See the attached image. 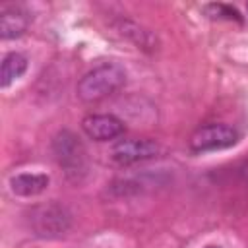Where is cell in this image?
I'll list each match as a JSON object with an SVG mask.
<instances>
[{"instance_id":"cell-4","label":"cell","mask_w":248,"mask_h":248,"mask_svg":"<svg viewBox=\"0 0 248 248\" xmlns=\"http://www.w3.org/2000/svg\"><path fill=\"white\" fill-rule=\"evenodd\" d=\"M161 151L159 143L155 140H149V138H134V140H120L116 141L110 151H108V157L114 165H120V167H126V165H134V163H140V161H147V159H153L157 157Z\"/></svg>"},{"instance_id":"cell-5","label":"cell","mask_w":248,"mask_h":248,"mask_svg":"<svg viewBox=\"0 0 248 248\" xmlns=\"http://www.w3.org/2000/svg\"><path fill=\"white\" fill-rule=\"evenodd\" d=\"M52 149L58 165L66 170L68 176H78V172H85V149L72 132H60L52 143Z\"/></svg>"},{"instance_id":"cell-11","label":"cell","mask_w":248,"mask_h":248,"mask_svg":"<svg viewBox=\"0 0 248 248\" xmlns=\"http://www.w3.org/2000/svg\"><path fill=\"white\" fill-rule=\"evenodd\" d=\"M205 248H219V246H205Z\"/></svg>"},{"instance_id":"cell-2","label":"cell","mask_w":248,"mask_h":248,"mask_svg":"<svg viewBox=\"0 0 248 248\" xmlns=\"http://www.w3.org/2000/svg\"><path fill=\"white\" fill-rule=\"evenodd\" d=\"M29 221H31L35 234L41 238H58V236L66 234V231L70 229V223H72L66 207H62L58 203L35 207L31 211Z\"/></svg>"},{"instance_id":"cell-6","label":"cell","mask_w":248,"mask_h":248,"mask_svg":"<svg viewBox=\"0 0 248 248\" xmlns=\"http://www.w3.org/2000/svg\"><path fill=\"white\" fill-rule=\"evenodd\" d=\"M81 130L95 141H108L124 134V124L114 114H89L81 120Z\"/></svg>"},{"instance_id":"cell-7","label":"cell","mask_w":248,"mask_h":248,"mask_svg":"<svg viewBox=\"0 0 248 248\" xmlns=\"http://www.w3.org/2000/svg\"><path fill=\"white\" fill-rule=\"evenodd\" d=\"M29 27V14L19 6H4L0 10V35L2 39L21 37Z\"/></svg>"},{"instance_id":"cell-8","label":"cell","mask_w":248,"mask_h":248,"mask_svg":"<svg viewBox=\"0 0 248 248\" xmlns=\"http://www.w3.org/2000/svg\"><path fill=\"white\" fill-rule=\"evenodd\" d=\"M10 186H12V192H14V194L23 196V198H31V196H37V194H41V192L46 190V186H48V176H46V174L21 172V174H16V176L10 180Z\"/></svg>"},{"instance_id":"cell-10","label":"cell","mask_w":248,"mask_h":248,"mask_svg":"<svg viewBox=\"0 0 248 248\" xmlns=\"http://www.w3.org/2000/svg\"><path fill=\"white\" fill-rule=\"evenodd\" d=\"M238 174H240L242 182L248 186V157L242 161V165H240V169H238Z\"/></svg>"},{"instance_id":"cell-9","label":"cell","mask_w":248,"mask_h":248,"mask_svg":"<svg viewBox=\"0 0 248 248\" xmlns=\"http://www.w3.org/2000/svg\"><path fill=\"white\" fill-rule=\"evenodd\" d=\"M25 70H27V58L19 52H8L2 58V66H0V85L8 87L12 81L21 78Z\"/></svg>"},{"instance_id":"cell-1","label":"cell","mask_w":248,"mask_h":248,"mask_svg":"<svg viewBox=\"0 0 248 248\" xmlns=\"http://www.w3.org/2000/svg\"><path fill=\"white\" fill-rule=\"evenodd\" d=\"M126 72L116 62H103L89 70L76 87L78 99L83 103H99L124 85Z\"/></svg>"},{"instance_id":"cell-3","label":"cell","mask_w":248,"mask_h":248,"mask_svg":"<svg viewBox=\"0 0 248 248\" xmlns=\"http://www.w3.org/2000/svg\"><path fill=\"white\" fill-rule=\"evenodd\" d=\"M238 141V134L234 128L223 124V122H211L205 126H200L192 138H190V147L196 153H205V151H217L231 147Z\"/></svg>"}]
</instances>
